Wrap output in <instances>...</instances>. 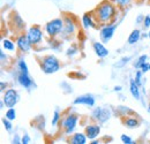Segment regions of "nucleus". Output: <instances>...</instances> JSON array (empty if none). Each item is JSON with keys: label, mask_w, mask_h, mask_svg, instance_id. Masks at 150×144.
I'll list each match as a JSON object with an SVG mask.
<instances>
[{"label": "nucleus", "mask_w": 150, "mask_h": 144, "mask_svg": "<svg viewBox=\"0 0 150 144\" xmlns=\"http://www.w3.org/2000/svg\"><path fill=\"white\" fill-rule=\"evenodd\" d=\"M5 103V106L7 108L9 107H15L16 104L19 103L20 100V93L16 89H13V88H9L4 92L2 95V98H1Z\"/></svg>", "instance_id": "6e6552de"}, {"label": "nucleus", "mask_w": 150, "mask_h": 144, "mask_svg": "<svg viewBox=\"0 0 150 144\" xmlns=\"http://www.w3.org/2000/svg\"><path fill=\"white\" fill-rule=\"evenodd\" d=\"M64 22H65V25H64V30H62L60 37H62L65 39L71 38L73 35L76 34V30H77L76 20L72 15H65L64 16Z\"/></svg>", "instance_id": "423d86ee"}, {"label": "nucleus", "mask_w": 150, "mask_h": 144, "mask_svg": "<svg viewBox=\"0 0 150 144\" xmlns=\"http://www.w3.org/2000/svg\"><path fill=\"white\" fill-rule=\"evenodd\" d=\"M2 47L6 50V51H9V52H13L16 47V43H14L12 39L9 38H2Z\"/></svg>", "instance_id": "412c9836"}, {"label": "nucleus", "mask_w": 150, "mask_h": 144, "mask_svg": "<svg viewBox=\"0 0 150 144\" xmlns=\"http://www.w3.org/2000/svg\"><path fill=\"white\" fill-rule=\"evenodd\" d=\"M149 73H150V66H149Z\"/></svg>", "instance_id": "49530a36"}, {"label": "nucleus", "mask_w": 150, "mask_h": 144, "mask_svg": "<svg viewBox=\"0 0 150 144\" xmlns=\"http://www.w3.org/2000/svg\"><path fill=\"white\" fill-rule=\"evenodd\" d=\"M0 59H1V62H2V64H4L5 61H7L8 55L5 54V51H0Z\"/></svg>", "instance_id": "58836bf2"}, {"label": "nucleus", "mask_w": 150, "mask_h": 144, "mask_svg": "<svg viewBox=\"0 0 150 144\" xmlns=\"http://www.w3.org/2000/svg\"><path fill=\"white\" fill-rule=\"evenodd\" d=\"M11 23L14 28V30L19 31V34L23 32V30L25 29V22L23 21V18H21L18 12H13L12 16H11Z\"/></svg>", "instance_id": "f8f14e48"}, {"label": "nucleus", "mask_w": 150, "mask_h": 144, "mask_svg": "<svg viewBox=\"0 0 150 144\" xmlns=\"http://www.w3.org/2000/svg\"><path fill=\"white\" fill-rule=\"evenodd\" d=\"M141 37H142L141 30H140V29H134L131 34H129L128 38H127V43H128L129 45H134V44H136V43L141 39Z\"/></svg>", "instance_id": "aec40b11"}, {"label": "nucleus", "mask_w": 150, "mask_h": 144, "mask_svg": "<svg viewBox=\"0 0 150 144\" xmlns=\"http://www.w3.org/2000/svg\"><path fill=\"white\" fill-rule=\"evenodd\" d=\"M147 60H148V55H147V54L140 55V56L135 60V62H134V68H135V69H140L141 66H142L144 62H147Z\"/></svg>", "instance_id": "5701e85b"}, {"label": "nucleus", "mask_w": 150, "mask_h": 144, "mask_svg": "<svg viewBox=\"0 0 150 144\" xmlns=\"http://www.w3.org/2000/svg\"><path fill=\"white\" fill-rule=\"evenodd\" d=\"M81 23H82V27H83L84 29L96 28L97 22H96L94 15H93V12H90V13H84V14L82 15V18H81Z\"/></svg>", "instance_id": "4468645a"}, {"label": "nucleus", "mask_w": 150, "mask_h": 144, "mask_svg": "<svg viewBox=\"0 0 150 144\" xmlns=\"http://www.w3.org/2000/svg\"><path fill=\"white\" fill-rule=\"evenodd\" d=\"M148 112H150V103H149V105H148Z\"/></svg>", "instance_id": "c03bdc74"}, {"label": "nucleus", "mask_w": 150, "mask_h": 144, "mask_svg": "<svg viewBox=\"0 0 150 144\" xmlns=\"http://www.w3.org/2000/svg\"><path fill=\"white\" fill-rule=\"evenodd\" d=\"M84 133L88 137L89 141H93L95 138H97L100 134V126L98 125V122H91V124H88L86 128H84Z\"/></svg>", "instance_id": "9b49d317"}, {"label": "nucleus", "mask_w": 150, "mask_h": 144, "mask_svg": "<svg viewBox=\"0 0 150 144\" xmlns=\"http://www.w3.org/2000/svg\"><path fill=\"white\" fill-rule=\"evenodd\" d=\"M18 69H19L20 73H29V68H28V65L27 62L24 61V59H19L18 60Z\"/></svg>", "instance_id": "393cba45"}, {"label": "nucleus", "mask_w": 150, "mask_h": 144, "mask_svg": "<svg viewBox=\"0 0 150 144\" xmlns=\"http://www.w3.org/2000/svg\"><path fill=\"white\" fill-rule=\"evenodd\" d=\"M142 38H149V35H148V32H147V34H144V32H143V34H142Z\"/></svg>", "instance_id": "37998d69"}, {"label": "nucleus", "mask_w": 150, "mask_h": 144, "mask_svg": "<svg viewBox=\"0 0 150 144\" xmlns=\"http://www.w3.org/2000/svg\"><path fill=\"white\" fill-rule=\"evenodd\" d=\"M112 1L114 2V5H117L118 8L124 9V8L128 7V6H131V4L133 0H112Z\"/></svg>", "instance_id": "a878e982"}, {"label": "nucleus", "mask_w": 150, "mask_h": 144, "mask_svg": "<svg viewBox=\"0 0 150 144\" xmlns=\"http://www.w3.org/2000/svg\"><path fill=\"white\" fill-rule=\"evenodd\" d=\"M143 21H144V15L143 14H139L135 18V24H137V25L143 24Z\"/></svg>", "instance_id": "f704fd0d"}, {"label": "nucleus", "mask_w": 150, "mask_h": 144, "mask_svg": "<svg viewBox=\"0 0 150 144\" xmlns=\"http://www.w3.org/2000/svg\"><path fill=\"white\" fill-rule=\"evenodd\" d=\"M143 28L144 29H149L150 28V15H146L144 16V21H143Z\"/></svg>", "instance_id": "c9c22d12"}, {"label": "nucleus", "mask_w": 150, "mask_h": 144, "mask_svg": "<svg viewBox=\"0 0 150 144\" xmlns=\"http://www.w3.org/2000/svg\"><path fill=\"white\" fill-rule=\"evenodd\" d=\"M79 120H80V116L76 113H68L67 115L61 118L60 127H61L64 134L67 135V136H71L73 133H75Z\"/></svg>", "instance_id": "7ed1b4c3"}, {"label": "nucleus", "mask_w": 150, "mask_h": 144, "mask_svg": "<svg viewBox=\"0 0 150 144\" xmlns=\"http://www.w3.org/2000/svg\"><path fill=\"white\" fill-rule=\"evenodd\" d=\"M13 143L14 144H22V137H20L18 134L14 135L13 137Z\"/></svg>", "instance_id": "4c0bfd02"}, {"label": "nucleus", "mask_w": 150, "mask_h": 144, "mask_svg": "<svg viewBox=\"0 0 150 144\" xmlns=\"http://www.w3.org/2000/svg\"><path fill=\"white\" fill-rule=\"evenodd\" d=\"M112 116V111L111 108L105 106V107H102L100 111V115H99V119H98V124H105L106 121H109Z\"/></svg>", "instance_id": "6ab92c4d"}, {"label": "nucleus", "mask_w": 150, "mask_h": 144, "mask_svg": "<svg viewBox=\"0 0 150 144\" xmlns=\"http://www.w3.org/2000/svg\"><path fill=\"white\" fill-rule=\"evenodd\" d=\"M148 35H149V39H150V30L148 31Z\"/></svg>", "instance_id": "a18cd8bd"}, {"label": "nucleus", "mask_w": 150, "mask_h": 144, "mask_svg": "<svg viewBox=\"0 0 150 144\" xmlns=\"http://www.w3.org/2000/svg\"><path fill=\"white\" fill-rule=\"evenodd\" d=\"M18 83H19L21 87L25 88L27 90H30L33 88V85L35 84L34 83V80L30 77L29 73H20L18 75Z\"/></svg>", "instance_id": "ddd939ff"}, {"label": "nucleus", "mask_w": 150, "mask_h": 144, "mask_svg": "<svg viewBox=\"0 0 150 144\" xmlns=\"http://www.w3.org/2000/svg\"><path fill=\"white\" fill-rule=\"evenodd\" d=\"M120 141L125 144H135V142L133 141V138H132L131 136H128V135H126V134H122V135L120 136Z\"/></svg>", "instance_id": "473e14b6"}, {"label": "nucleus", "mask_w": 150, "mask_h": 144, "mask_svg": "<svg viewBox=\"0 0 150 144\" xmlns=\"http://www.w3.org/2000/svg\"><path fill=\"white\" fill-rule=\"evenodd\" d=\"M113 91H114V92H120V91H122V87H121V85H115V87L113 88Z\"/></svg>", "instance_id": "a19ab883"}, {"label": "nucleus", "mask_w": 150, "mask_h": 144, "mask_svg": "<svg viewBox=\"0 0 150 144\" xmlns=\"http://www.w3.org/2000/svg\"><path fill=\"white\" fill-rule=\"evenodd\" d=\"M98 143H100V141H99V140H96V138L90 142V144H98Z\"/></svg>", "instance_id": "79ce46f5"}, {"label": "nucleus", "mask_w": 150, "mask_h": 144, "mask_svg": "<svg viewBox=\"0 0 150 144\" xmlns=\"http://www.w3.org/2000/svg\"><path fill=\"white\" fill-rule=\"evenodd\" d=\"M117 113H118L120 116H127V115L133 114V109L128 108L127 106H122V105H120V106L117 107Z\"/></svg>", "instance_id": "4be33fe9"}, {"label": "nucleus", "mask_w": 150, "mask_h": 144, "mask_svg": "<svg viewBox=\"0 0 150 144\" xmlns=\"http://www.w3.org/2000/svg\"><path fill=\"white\" fill-rule=\"evenodd\" d=\"M118 25H119V23H117V22L102 25V28L99 30V39H100V42L104 43V44H108L112 39V37L114 36V32H115Z\"/></svg>", "instance_id": "0eeeda50"}, {"label": "nucleus", "mask_w": 150, "mask_h": 144, "mask_svg": "<svg viewBox=\"0 0 150 144\" xmlns=\"http://www.w3.org/2000/svg\"><path fill=\"white\" fill-rule=\"evenodd\" d=\"M122 124L128 129H136L141 126V121L136 116H122Z\"/></svg>", "instance_id": "dca6fc26"}, {"label": "nucleus", "mask_w": 150, "mask_h": 144, "mask_svg": "<svg viewBox=\"0 0 150 144\" xmlns=\"http://www.w3.org/2000/svg\"><path fill=\"white\" fill-rule=\"evenodd\" d=\"M93 49H94L95 54L100 59H104L109 55V50L105 47L104 43H102V42H94L93 43Z\"/></svg>", "instance_id": "2eb2a0df"}, {"label": "nucleus", "mask_w": 150, "mask_h": 144, "mask_svg": "<svg viewBox=\"0 0 150 144\" xmlns=\"http://www.w3.org/2000/svg\"><path fill=\"white\" fill-rule=\"evenodd\" d=\"M129 92L131 95L134 97V99L136 100H141V93H140V87L136 84L135 80L131 78L129 80Z\"/></svg>", "instance_id": "a211bd4d"}, {"label": "nucleus", "mask_w": 150, "mask_h": 144, "mask_svg": "<svg viewBox=\"0 0 150 144\" xmlns=\"http://www.w3.org/2000/svg\"><path fill=\"white\" fill-rule=\"evenodd\" d=\"M100 111H102V107H100V106H97V107H95L94 109H93V112H91V114H90V119H91L93 121L98 122V119H99V115H100Z\"/></svg>", "instance_id": "cd10ccee"}, {"label": "nucleus", "mask_w": 150, "mask_h": 144, "mask_svg": "<svg viewBox=\"0 0 150 144\" xmlns=\"http://www.w3.org/2000/svg\"><path fill=\"white\" fill-rule=\"evenodd\" d=\"M93 15H94L97 24H99V25L113 23L117 20L118 7H117V5H114L113 1L103 0L93 11Z\"/></svg>", "instance_id": "f257e3e1"}, {"label": "nucleus", "mask_w": 150, "mask_h": 144, "mask_svg": "<svg viewBox=\"0 0 150 144\" xmlns=\"http://www.w3.org/2000/svg\"><path fill=\"white\" fill-rule=\"evenodd\" d=\"M39 66H40L42 72L44 74H47V75L59 72V69L61 68L60 60L52 54H47V55L42 56L39 59Z\"/></svg>", "instance_id": "f03ea898"}, {"label": "nucleus", "mask_w": 150, "mask_h": 144, "mask_svg": "<svg viewBox=\"0 0 150 144\" xmlns=\"http://www.w3.org/2000/svg\"><path fill=\"white\" fill-rule=\"evenodd\" d=\"M149 66H150V64H148V62H144L142 66H141V72L143 73V74H146V73H148L149 72Z\"/></svg>", "instance_id": "e433bc0d"}, {"label": "nucleus", "mask_w": 150, "mask_h": 144, "mask_svg": "<svg viewBox=\"0 0 150 144\" xmlns=\"http://www.w3.org/2000/svg\"><path fill=\"white\" fill-rule=\"evenodd\" d=\"M73 104L74 105H84L87 107H94L95 104H96V98L91 93L81 95V96L76 97L73 100Z\"/></svg>", "instance_id": "9d476101"}, {"label": "nucleus", "mask_w": 150, "mask_h": 144, "mask_svg": "<svg viewBox=\"0 0 150 144\" xmlns=\"http://www.w3.org/2000/svg\"><path fill=\"white\" fill-rule=\"evenodd\" d=\"M7 87H8V83L1 81V83H0V90H1V92H5V91L7 90Z\"/></svg>", "instance_id": "ea45409f"}, {"label": "nucleus", "mask_w": 150, "mask_h": 144, "mask_svg": "<svg viewBox=\"0 0 150 144\" xmlns=\"http://www.w3.org/2000/svg\"><path fill=\"white\" fill-rule=\"evenodd\" d=\"M88 141V137L86 135V133H73L69 138H68V142L71 144H86Z\"/></svg>", "instance_id": "f3484780"}, {"label": "nucleus", "mask_w": 150, "mask_h": 144, "mask_svg": "<svg viewBox=\"0 0 150 144\" xmlns=\"http://www.w3.org/2000/svg\"><path fill=\"white\" fill-rule=\"evenodd\" d=\"M31 142V137L29 136L28 133H24L22 136V144H29Z\"/></svg>", "instance_id": "72a5a7b5"}, {"label": "nucleus", "mask_w": 150, "mask_h": 144, "mask_svg": "<svg viewBox=\"0 0 150 144\" xmlns=\"http://www.w3.org/2000/svg\"><path fill=\"white\" fill-rule=\"evenodd\" d=\"M64 25H65L64 18H53V20L49 21L47 23H45L44 31L49 36V38H57L58 36L61 35V32L64 30Z\"/></svg>", "instance_id": "20e7f679"}, {"label": "nucleus", "mask_w": 150, "mask_h": 144, "mask_svg": "<svg viewBox=\"0 0 150 144\" xmlns=\"http://www.w3.org/2000/svg\"><path fill=\"white\" fill-rule=\"evenodd\" d=\"M27 37L29 39V42L31 43V45L34 47H37L39 45H42L43 43V39H44V32L42 30V28L35 24V25H31L28 30H27Z\"/></svg>", "instance_id": "39448f33"}, {"label": "nucleus", "mask_w": 150, "mask_h": 144, "mask_svg": "<svg viewBox=\"0 0 150 144\" xmlns=\"http://www.w3.org/2000/svg\"><path fill=\"white\" fill-rule=\"evenodd\" d=\"M142 76H143V73L141 72V69H137V71L135 72V77H134V80H135L136 84H137L140 88L142 87Z\"/></svg>", "instance_id": "2f4dec72"}, {"label": "nucleus", "mask_w": 150, "mask_h": 144, "mask_svg": "<svg viewBox=\"0 0 150 144\" xmlns=\"http://www.w3.org/2000/svg\"><path fill=\"white\" fill-rule=\"evenodd\" d=\"M15 43H16V47L21 53H28L31 51V49L34 47L31 45V43L29 42L28 37H27V34L24 32H21L19 34L16 38H15Z\"/></svg>", "instance_id": "1a4fd4ad"}, {"label": "nucleus", "mask_w": 150, "mask_h": 144, "mask_svg": "<svg viewBox=\"0 0 150 144\" xmlns=\"http://www.w3.org/2000/svg\"><path fill=\"white\" fill-rule=\"evenodd\" d=\"M5 116L7 118V119H9V120H15L16 119V109L14 107H9L7 111H6V114H5Z\"/></svg>", "instance_id": "7c9ffc66"}, {"label": "nucleus", "mask_w": 150, "mask_h": 144, "mask_svg": "<svg viewBox=\"0 0 150 144\" xmlns=\"http://www.w3.org/2000/svg\"><path fill=\"white\" fill-rule=\"evenodd\" d=\"M79 47L76 46V45H71L68 49H67V51H66V55L68 56V58H73L74 55L79 53Z\"/></svg>", "instance_id": "c85d7f7f"}, {"label": "nucleus", "mask_w": 150, "mask_h": 144, "mask_svg": "<svg viewBox=\"0 0 150 144\" xmlns=\"http://www.w3.org/2000/svg\"><path fill=\"white\" fill-rule=\"evenodd\" d=\"M61 121V113H60V109L56 108L54 109V113H53V116H52V121H51V125L52 127L58 126V124Z\"/></svg>", "instance_id": "b1692460"}, {"label": "nucleus", "mask_w": 150, "mask_h": 144, "mask_svg": "<svg viewBox=\"0 0 150 144\" xmlns=\"http://www.w3.org/2000/svg\"><path fill=\"white\" fill-rule=\"evenodd\" d=\"M2 125H4V128L6 129L7 133H12L13 131V124H12V120L7 119L6 116L2 119Z\"/></svg>", "instance_id": "c756f323"}, {"label": "nucleus", "mask_w": 150, "mask_h": 144, "mask_svg": "<svg viewBox=\"0 0 150 144\" xmlns=\"http://www.w3.org/2000/svg\"><path fill=\"white\" fill-rule=\"evenodd\" d=\"M131 60H132V56H124V58H121L118 62L114 64V67H117V68H122V67H125Z\"/></svg>", "instance_id": "bb28decb"}]
</instances>
